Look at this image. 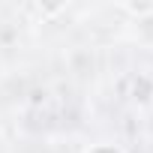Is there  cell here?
<instances>
[{"mask_svg": "<svg viewBox=\"0 0 153 153\" xmlns=\"http://www.w3.org/2000/svg\"><path fill=\"white\" fill-rule=\"evenodd\" d=\"M138 105H144V102H150L153 99V78L150 75H135L132 78V93H129Z\"/></svg>", "mask_w": 153, "mask_h": 153, "instance_id": "cell-1", "label": "cell"}, {"mask_svg": "<svg viewBox=\"0 0 153 153\" xmlns=\"http://www.w3.org/2000/svg\"><path fill=\"white\" fill-rule=\"evenodd\" d=\"M120 9L123 12H129V15H153V3H135V0H129V3H120Z\"/></svg>", "mask_w": 153, "mask_h": 153, "instance_id": "cell-2", "label": "cell"}, {"mask_svg": "<svg viewBox=\"0 0 153 153\" xmlns=\"http://www.w3.org/2000/svg\"><path fill=\"white\" fill-rule=\"evenodd\" d=\"M87 153H123V150H120L117 144H93Z\"/></svg>", "mask_w": 153, "mask_h": 153, "instance_id": "cell-3", "label": "cell"}]
</instances>
